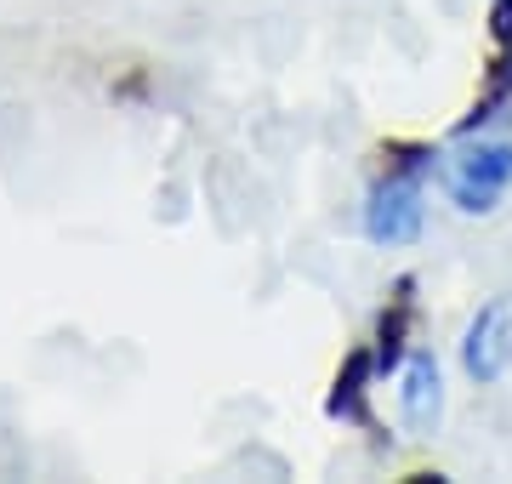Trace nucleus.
I'll use <instances>...</instances> for the list:
<instances>
[{"instance_id": "obj_1", "label": "nucleus", "mask_w": 512, "mask_h": 484, "mask_svg": "<svg viewBox=\"0 0 512 484\" xmlns=\"http://www.w3.org/2000/svg\"><path fill=\"white\" fill-rule=\"evenodd\" d=\"M461 149L444 160V194L456 211L484 217L512 188V137H456Z\"/></svg>"}, {"instance_id": "obj_2", "label": "nucleus", "mask_w": 512, "mask_h": 484, "mask_svg": "<svg viewBox=\"0 0 512 484\" xmlns=\"http://www.w3.org/2000/svg\"><path fill=\"white\" fill-rule=\"evenodd\" d=\"M484 35H490V52L478 63V92L461 109V120L450 126V137H478L490 120H501L512 109V0L484 6Z\"/></svg>"}, {"instance_id": "obj_3", "label": "nucleus", "mask_w": 512, "mask_h": 484, "mask_svg": "<svg viewBox=\"0 0 512 484\" xmlns=\"http://www.w3.org/2000/svg\"><path fill=\"white\" fill-rule=\"evenodd\" d=\"M421 188L427 177H370V194H365V211H359V228H365L370 245H416L421 240Z\"/></svg>"}, {"instance_id": "obj_4", "label": "nucleus", "mask_w": 512, "mask_h": 484, "mask_svg": "<svg viewBox=\"0 0 512 484\" xmlns=\"http://www.w3.org/2000/svg\"><path fill=\"white\" fill-rule=\"evenodd\" d=\"M461 371L473 376L478 388H490L512 371V302L507 297H490L467 319L461 331Z\"/></svg>"}, {"instance_id": "obj_5", "label": "nucleus", "mask_w": 512, "mask_h": 484, "mask_svg": "<svg viewBox=\"0 0 512 484\" xmlns=\"http://www.w3.org/2000/svg\"><path fill=\"white\" fill-rule=\"evenodd\" d=\"M382 371H376V354H370V342L348 348L336 376H330V393H325V416L330 422H348V428H365L370 439H382V422H376V410H370V393H376Z\"/></svg>"}, {"instance_id": "obj_6", "label": "nucleus", "mask_w": 512, "mask_h": 484, "mask_svg": "<svg viewBox=\"0 0 512 484\" xmlns=\"http://www.w3.org/2000/svg\"><path fill=\"white\" fill-rule=\"evenodd\" d=\"M416 291H421L416 274H399V280L387 285V302H382V314H376V331H370V354H376V371L382 376H399L404 354L416 342V319H421Z\"/></svg>"}, {"instance_id": "obj_7", "label": "nucleus", "mask_w": 512, "mask_h": 484, "mask_svg": "<svg viewBox=\"0 0 512 484\" xmlns=\"http://www.w3.org/2000/svg\"><path fill=\"white\" fill-rule=\"evenodd\" d=\"M399 416L404 428L416 433H433L444 416V376H439V359L433 348H410L399 365Z\"/></svg>"}, {"instance_id": "obj_8", "label": "nucleus", "mask_w": 512, "mask_h": 484, "mask_svg": "<svg viewBox=\"0 0 512 484\" xmlns=\"http://www.w3.org/2000/svg\"><path fill=\"white\" fill-rule=\"evenodd\" d=\"M439 149L427 137H382L370 149V177H427Z\"/></svg>"}]
</instances>
